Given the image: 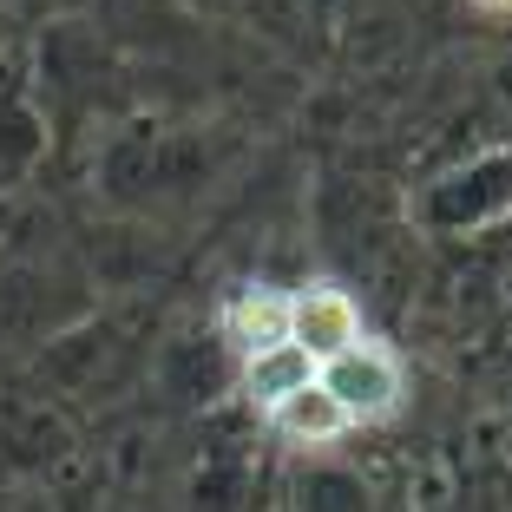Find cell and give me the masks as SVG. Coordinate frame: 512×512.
<instances>
[{"mask_svg": "<svg viewBox=\"0 0 512 512\" xmlns=\"http://www.w3.org/2000/svg\"><path fill=\"white\" fill-rule=\"evenodd\" d=\"M316 381L335 394V407H342L355 427H375V421H394L401 414V401H407V375H401V362H394L381 342H355V348H342V355H329V362L316 368Z\"/></svg>", "mask_w": 512, "mask_h": 512, "instance_id": "1", "label": "cell"}, {"mask_svg": "<svg viewBox=\"0 0 512 512\" xmlns=\"http://www.w3.org/2000/svg\"><path fill=\"white\" fill-rule=\"evenodd\" d=\"M289 342L309 355V362H329V355H342V348L362 342V309H355V296H348L342 283H302L289 289Z\"/></svg>", "mask_w": 512, "mask_h": 512, "instance_id": "2", "label": "cell"}, {"mask_svg": "<svg viewBox=\"0 0 512 512\" xmlns=\"http://www.w3.org/2000/svg\"><path fill=\"white\" fill-rule=\"evenodd\" d=\"M270 414H276V434H283L289 447H335V440H342L348 427H355V421L342 414V407H335V394L322 388V381L296 388L289 401H276Z\"/></svg>", "mask_w": 512, "mask_h": 512, "instance_id": "4", "label": "cell"}, {"mask_svg": "<svg viewBox=\"0 0 512 512\" xmlns=\"http://www.w3.org/2000/svg\"><path fill=\"white\" fill-rule=\"evenodd\" d=\"M480 14H512V0H473Z\"/></svg>", "mask_w": 512, "mask_h": 512, "instance_id": "6", "label": "cell"}, {"mask_svg": "<svg viewBox=\"0 0 512 512\" xmlns=\"http://www.w3.org/2000/svg\"><path fill=\"white\" fill-rule=\"evenodd\" d=\"M224 329H230V342H237L243 355L289 342V289H276V283L237 289V296H230V309H224Z\"/></svg>", "mask_w": 512, "mask_h": 512, "instance_id": "3", "label": "cell"}, {"mask_svg": "<svg viewBox=\"0 0 512 512\" xmlns=\"http://www.w3.org/2000/svg\"><path fill=\"white\" fill-rule=\"evenodd\" d=\"M309 381H316V362H309L296 342H276V348H256V355H243V394H250L256 407L289 401V394L309 388Z\"/></svg>", "mask_w": 512, "mask_h": 512, "instance_id": "5", "label": "cell"}]
</instances>
